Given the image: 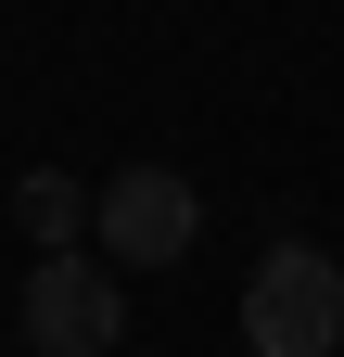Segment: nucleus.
Here are the masks:
<instances>
[{"label": "nucleus", "mask_w": 344, "mask_h": 357, "mask_svg": "<svg viewBox=\"0 0 344 357\" xmlns=\"http://www.w3.org/2000/svg\"><path fill=\"white\" fill-rule=\"evenodd\" d=\"M242 344L255 357H331L344 344V268L319 243H268L242 281Z\"/></svg>", "instance_id": "f257e3e1"}, {"label": "nucleus", "mask_w": 344, "mask_h": 357, "mask_svg": "<svg viewBox=\"0 0 344 357\" xmlns=\"http://www.w3.org/2000/svg\"><path fill=\"white\" fill-rule=\"evenodd\" d=\"M13 332H26V357H102V344L127 332V294H115V268H90V255H52V268H26Z\"/></svg>", "instance_id": "f03ea898"}, {"label": "nucleus", "mask_w": 344, "mask_h": 357, "mask_svg": "<svg viewBox=\"0 0 344 357\" xmlns=\"http://www.w3.org/2000/svg\"><path fill=\"white\" fill-rule=\"evenodd\" d=\"M191 230H204V204H191L179 166H127V178H102V268H179Z\"/></svg>", "instance_id": "7ed1b4c3"}, {"label": "nucleus", "mask_w": 344, "mask_h": 357, "mask_svg": "<svg viewBox=\"0 0 344 357\" xmlns=\"http://www.w3.org/2000/svg\"><path fill=\"white\" fill-rule=\"evenodd\" d=\"M13 230H26L38 268H52V255H77V230H102V192H77L64 166H26L13 178Z\"/></svg>", "instance_id": "20e7f679"}]
</instances>
